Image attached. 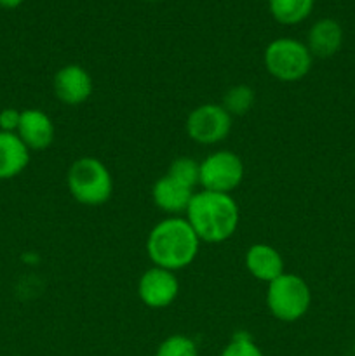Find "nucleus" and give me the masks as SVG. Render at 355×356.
I'll return each instance as SVG.
<instances>
[{"mask_svg":"<svg viewBox=\"0 0 355 356\" xmlns=\"http://www.w3.org/2000/svg\"><path fill=\"white\" fill-rule=\"evenodd\" d=\"M200 243L187 218L169 216L157 222L148 233L146 254L153 266L176 273L195 263Z\"/></svg>","mask_w":355,"mask_h":356,"instance_id":"f257e3e1","label":"nucleus"},{"mask_svg":"<svg viewBox=\"0 0 355 356\" xmlns=\"http://www.w3.org/2000/svg\"><path fill=\"white\" fill-rule=\"evenodd\" d=\"M184 218L202 243H223L235 235L240 211L232 195L198 190L191 198Z\"/></svg>","mask_w":355,"mask_h":356,"instance_id":"f03ea898","label":"nucleus"},{"mask_svg":"<svg viewBox=\"0 0 355 356\" xmlns=\"http://www.w3.org/2000/svg\"><path fill=\"white\" fill-rule=\"evenodd\" d=\"M66 186L80 205L100 207L111 198L113 177L100 159L80 156L68 167Z\"/></svg>","mask_w":355,"mask_h":356,"instance_id":"7ed1b4c3","label":"nucleus"},{"mask_svg":"<svg viewBox=\"0 0 355 356\" xmlns=\"http://www.w3.org/2000/svg\"><path fill=\"white\" fill-rule=\"evenodd\" d=\"M312 306L310 285L296 273H282L267 285V308L278 322L301 320Z\"/></svg>","mask_w":355,"mask_h":356,"instance_id":"20e7f679","label":"nucleus"},{"mask_svg":"<svg viewBox=\"0 0 355 356\" xmlns=\"http://www.w3.org/2000/svg\"><path fill=\"white\" fill-rule=\"evenodd\" d=\"M263 63L270 76L278 82H299L310 73L313 56L305 42L292 37H281L267 45Z\"/></svg>","mask_w":355,"mask_h":356,"instance_id":"39448f33","label":"nucleus"},{"mask_svg":"<svg viewBox=\"0 0 355 356\" xmlns=\"http://www.w3.org/2000/svg\"><path fill=\"white\" fill-rule=\"evenodd\" d=\"M246 176V165L237 153L230 149H219L211 153L200 162V190L214 193L232 195L242 184Z\"/></svg>","mask_w":355,"mask_h":356,"instance_id":"423d86ee","label":"nucleus"},{"mask_svg":"<svg viewBox=\"0 0 355 356\" xmlns=\"http://www.w3.org/2000/svg\"><path fill=\"white\" fill-rule=\"evenodd\" d=\"M233 127V117L221 103H204L188 113L184 131L190 141L200 146H214L225 141Z\"/></svg>","mask_w":355,"mask_h":356,"instance_id":"0eeeda50","label":"nucleus"},{"mask_svg":"<svg viewBox=\"0 0 355 356\" xmlns=\"http://www.w3.org/2000/svg\"><path fill=\"white\" fill-rule=\"evenodd\" d=\"M180 294V282L174 271L152 266L138 280V298L146 308H169Z\"/></svg>","mask_w":355,"mask_h":356,"instance_id":"6e6552de","label":"nucleus"},{"mask_svg":"<svg viewBox=\"0 0 355 356\" xmlns=\"http://www.w3.org/2000/svg\"><path fill=\"white\" fill-rule=\"evenodd\" d=\"M52 90L63 104L79 106L93 96L94 80L84 66L65 65L52 79Z\"/></svg>","mask_w":355,"mask_h":356,"instance_id":"1a4fd4ad","label":"nucleus"},{"mask_svg":"<svg viewBox=\"0 0 355 356\" xmlns=\"http://www.w3.org/2000/svg\"><path fill=\"white\" fill-rule=\"evenodd\" d=\"M16 134L30 152H44L54 143V122L38 108H26L21 110Z\"/></svg>","mask_w":355,"mask_h":356,"instance_id":"9d476101","label":"nucleus"},{"mask_svg":"<svg viewBox=\"0 0 355 356\" xmlns=\"http://www.w3.org/2000/svg\"><path fill=\"white\" fill-rule=\"evenodd\" d=\"M195 193H197V190L174 179L167 172L162 177H159L152 188L153 204L169 216L184 214Z\"/></svg>","mask_w":355,"mask_h":356,"instance_id":"9b49d317","label":"nucleus"},{"mask_svg":"<svg viewBox=\"0 0 355 356\" xmlns=\"http://www.w3.org/2000/svg\"><path fill=\"white\" fill-rule=\"evenodd\" d=\"M345 33L341 24L331 17H322L310 26L306 35V47L313 59H329L343 47Z\"/></svg>","mask_w":355,"mask_h":356,"instance_id":"f8f14e48","label":"nucleus"},{"mask_svg":"<svg viewBox=\"0 0 355 356\" xmlns=\"http://www.w3.org/2000/svg\"><path fill=\"white\" fill-rule=\"evenodd\" d=\"M244 263L254 280L263 282L267 285L285 273L284 257L270 243H253L247 249Z\"/></svg>","mask_w":355,"mask_h":356,"instance_id":"ddd939ff","label":"nucleus"},{"mask_svg":"<svg viewBox=\"0 0 355 356\" xmlns=\"http://www.w3.org/2000/svg\"><path fill=\"white\" fill-rule=\"evenodd\" d=\"M30 153L17 134L0 131V181L19 176L30 163Z\"/></svg>","mask_w":355,"mask_h":356,"instance_id":"4468645a","label":"nucleus"},{"mask_svg":"<svg viewBox=\"0 0 355 356\" xmlns=\"http://www.w3.org/2000/svg\"><path fill=\"white\" fill-rule=\"evenodd\" d=\"M315 0H268V10L277 23L294 26L308 19Z\"/></svg>","mask_w":355,"mask_h":356,"instance_id":"2eb2a0df","label":"nucleus"},{"mask_svg":"<svg viewBox=\"0 0 355 356\" xmlns=\"http://www.w3.org/2000/svg\"><path fill=\"white\" fill-rule=\"evenodd\" d=\"M254 99H256V94L249 86L237 83L226 90L221 104L232 117H242V115L249 113L251 108L254 106Z\"/></svg>","mask_w":355,"mask_h":356,"instance_id":"dca6fc26","label":"nucleus"},{"mask_svg":"<svg viewBox=\"0 0 355 356\" xmlns=\"http://www.w3.org/2000/svg\"><path fill=\"white\" fill-rule=\"evenodd\" d=\"M167 174L184 183L187 186L197 190L198 179H200V162H197L191 156H178L171 162Z\"/></svg>","mask_w":355,"mask_h":356,"instance_id":"f3484780","label":"nucleus"},{"mask_svg":"<svg viewBox=\"0 0 355 356\" xmlns=\"http://www.w3.org/2000/svg\"><path fill=\"white\" fill-rule=\"evenodd\" d=\"M155 356H198V350L191 337L174 334L159 344Z\"/></svg>","mask_w":355,"mask_h":356,"instance_id":"a211bd4d","label":"nucleus"},{"mask_svg":"<svg viewBox=\"0 0 355 356\" xmlns=\"http://www.w3.org/2000/svg\"><path fill=\"white\" fill-rule=\"evenodd\" d=\"M219 356H265L261 348L251 339L247 334L239 332L230 339V343L223 348Z\"/></svg>","mask_w":355,"mask_h":356,"instance_id":"6ab92c4d","label":"nucleus"},{"mask_svg":"<svg viewBox=\"0 0 355 356\" xmlns=\"http://www.w3.org/2000/svg\"><path fill=\"white\" fill-rule=\"evenodd\" d=\"M21 111L16 108H3L0 111V131L3 132H14L16 134L17 125H19Z\"/></svg>","mask_w":355,"mask_h":356,"instance_id":"aec40b11","label":"nucleus"},{"mask_svg":"<svg viewBox=\"0 0 355 356\" xmlns=\"http://www.w3.org/2000/svg\"><path fill=\"white\" fill-rule=\"evenodd\" d=\"M23 2L24 0H0V7H2V9H16V7H19Z\"/></svg>","mask_w":355,"mask_h":356,"instance_id":"412c9836","label":"nucleus"},{"mask_svg":"<svg viewBox=\"0 0 355 356\" xmlns=\"http://www.w3.org/2000/svg\"><path fill=\"white\" fill-rule=\"evenodd\" d=\"M146 2H159V0H146Z\"/></svg>","mask_w":355,"mask_h":356,"instance_id":"4be33fe9","label":"nucleus"}]
</instances>
